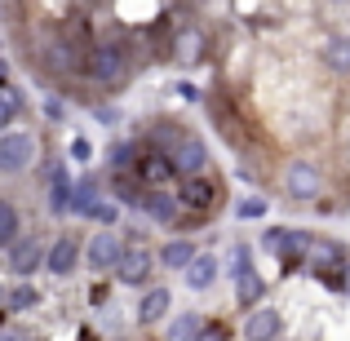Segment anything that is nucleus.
I'll return each instance as SVG.
<instances>
[{
    "label": "nucleus",
    "mask_w": 350,
    "mask_h": 341,
    "mask_svg": "<svg viewBox=\"0 0 350 341\" xmlns=\"http://www.w3.org/2000/svg\"><path fill=\"white\" fill-rule=\"evenodd\" d=\"M133 173L146 182V187H160V182H169L178 169H173V160H169L164 151H142V155H137V169H133Z\"/></svg>",
    "instance_id": "9b49d317"
},
{
    "label": "nucleus",
    "mask_w": 350,
    "mask_h": 341,
    "mask_svg": "<svg viewBox=\"0 0 350 341\" xmlns=\"http://www.w3.org/2000/svg\"><path fill=\"white\" fill-rule=\"evenodd\" d=\"M280 328H284L280 310L257 306V310H248V319H244V341H275V337H280Z\"/></svg>",
    "instance_id": "1a4fd4ad"
},
{
    "label": "nucleus",
    "mask_w": 350,
    "mask_h": 341,
    "mask_svg": "<svg viewBox=\"0 0 350 341\" xmlns=\"http://www.w3.org/2000/svg\"><path fill=\"white\" fill-rule=\"evenodd\" d=\"M5 262H9V271H14V275H36V271H40V262L49 266V257H44V248L36 244V235H27V239H18V244L5 253Z\"/></svg>",
    "instance_id": "6e6552de"
},
{
    "label": "nucleus",
    "mask_w": 350,
    "mask_h": 341,
    "mask_svg": "<svg viewBox=\"0 0 350 341\" xmlns=\"http://www.w3.org/2000/svg\"><path fill=\"white\" fill-rule=\"evenodd\" d=\"M200 341H226V333H222V328H213V333H204Z\"/></svg>",
    "instance_id": "c85d7f7f"
},
{
    "label": "nucleus",
    "mask_w": 350,
    "mask_h": 341,
    "mask_svg": "<svg viewBox=\"0 0 350 341\" xmlns=\"http://www.w3.org/2000/svg\"><path fill=\"white\" fill-rule=\"evenodd\" d=\"M94 217H98V222H103V230H111V222L120 217V208H116V204H107V200H103V204H98V213H94Z\"/></svg>",
    "instance_id": "bb28decb"
},
{
    "label": "nucleus",
    "mask_w": 350,
    "mask_h": 341,
    "mask_svg": "<svg viewBox=\"0 0 350 341\" xmlns=\"http://www.w3.org/2000/svg\"><path fill=\"white\" fill-rule=\"evenodd\" d=\"M235 213L244 217V222H248V217H266V200H262V195H244V200L235 204Z\"/></svg>",
    "instance_id": "393cba45"
},
{
    "label": "nucleus",
    "mask_w": 350,
    "mask_h": 341,
    "mask_svg": "<svg viewBox=\"0 0 350 341\" xmlns=\"http://www.w3.org/2000/svg\"><path fill=\"white\" fill-rule=\"evenodd\" d=\"M31 160H36V137L9 128V133L0 137V169H5V173H23Z\"/></svg>",
    "instance_id": "0eeeda50"
},
{
    "label": "nucleus",
    "mask_w": 350,
    "mask_h": 341,
    "mask_svg": "<svg viewBox=\"0 0 350 341\" xmlns=\"http://www.w3.org/2000/svg\"><path fill=\"white\" fill-rule=\"evenodd\" d=\"M324 62L346 76V71H350V36H328V40H324Z\"/></svg>",
    "instance_id": "aec40b11"
},
{
    "label": "nucleus",
    "mask_w": 350,
    "mask_h": 341,
    "mask_svg": "<svg viewBox=\"0 0 350 341\" xmlns=\"http://www.w3.org/2000/svg\"><path fill=\"white\" fill-rule=\"evenodd\" d=\"M262 244H266V248H275L284 266H293L301 253H310V248H315V239H310L306 230H284V226H275V230H266Z\"/></svg>",
    "instance_id": "423d86ee"
},
{
    "label": "nucleus",
    "mask_w": 350,
    "mask_h": 341,
    "mask_svg": "<svg viewBox=\"0 0 350 341\" xmlns=\"http://www.w3.org/2000/svg\"><path fill=\"white\" fill-rule=\"evenodd\" d=\"M213 279H217V257H213V253H200L196 266L187 271V284H191L196 292H204V288H213Z\"/></svg>",
    "instance_id": "6ab92c4d"
},
{
    "label": "nucleus",
    "mask_w": 350,
    "mask_h": 341,
    "mask_svg": "<svg viewBox=\"0 0 350 341\" xmlns=\"http://www.w3.org/2000/svg\"><path fill=\"white\" fill-rule=\"evenodd\" d=\"M36 306V288H27V284H18L14 292H9V310H27Z\"/></svg>",
    "instance_id": "a878e982"
},
{
    "label": "nucleus",
    "mask_w": 350,
    "mask_h": 341,
    "mask_svg": "<svg viewBox=\"0 0 350 341\" xmlns=\"http://www.w3.org/2000/svg\"><path fill=\"white\" fill-rule=\"evenodd\" d=\"M18 239H23V235H18V208L5 200V204H0V244H5V248H14Z\"/></svg>",
    "instance_id": "5701e85b"
},
{
    "label": "nucleus",
    "mask_w": 350,
    "mask_h": 341,
    "mask_svg": "<svg viewBox=\"0 0 350 341\" xmlns=\"http://www.w3.org/2000/svg\"><path fill=\"white\" fill-rule=\"evenodd\" d=\"M178 200H182V208H213L217 204V182L191 178V182H182V187H178Z\"/></svg>",
    "instance_id": "f8f14e48"
},
{
    "label": "nucleus",
    "mask_w": 350,
    "mask_h": 341,
    "mask_svg": "<svg viewBox=\"0 0 350 341\" xmlns=\"http://www.w3.org/2000/svg\"><path fill=\"white\" fill-rule=\"evenodd\" d=\"M85 71L98 80V85L116 89V85H124V80H129V58H124V49H120L116 40H103V44H94V49H89Z\"/></svg>",
    "instance_id": "f03ea898"
},
{
    "label": "nucleus",
    "mask_w": 350,
    "mask_h": 341,
    "mask_svg": "<svg viewBox=\"0 0 350 341\" xmlns=\"http://www.w3.org/2000/svg\"><path fill=\"white\" fill-rule=\"evenodd\" d=\"M98 204H103V200H98L94 182H80V187L71 191V208H76V213H98Z\"/></svg>",
    "instance_id": "b1692460"
},
{
    "label": "nucleus",
    "mask_w": 350,
    "mask_h": 341,
    "mask_svg": "<svg viewBox=\"0 0 350 341\" xmlns=\"http://www.w3.org/2000/svg\"><path fill=\"white\" fill-rule=\"evenodd\" d=\"M155 133H160V151H164V155L173 160V169H178L182 178H187V182H191V178H204L200 169L208 164V146L200 142V137L191 133V128H173V124H160Z\"/></svg>",
    "instance_id": "f257e3e1"
},
{
    "label": "nucleus",
    "mask_w": 350,
    "mask_h": 341,
    "mask_svg": "<svg viewBox=\"0 0 350 341\" xmlns=\"http://www.w3.org/2000/svg\"><path fill=\"white\" fill-rule=\"evenodd\" d=\"M146 275H151V253H146L142 244H133V248L124 253V262H120L116 279H120V284H129V288H142Z\"/></svg>",
    "instance_id": "9d476101"
},
{
    "label": "nucleus",
    "mask_w": 350,
    "mask_h": 341,
    "mask_svg": "<svg viewBox=\"0 0 350 341\" xmlns=\"http://www.w3.org/2000/svg\"><path fill=\"white\" fill-rule=\"evenodd\" d=\"M142 208L151 213V222H173L182 208V200L173 195V191H146L142 195Z\"/></svg>",
    "instance_id": "2eb2a0df"
},
{
    "label": "nucleus",
    "mask_w": 350,
    "mask_h": 341,
    "mask_svg": "<svg viewBox=\"0 0 350 341\" xmlns=\"http://www.w3.org/2000/svg\"><path fill=\"white\" fill-rule=\"evenodd\" d=\"M124 239L116 235V230H98L94 239H89V248H85V257H89V266L94 271H120V262H124Z\"/></svg>",
    "instance_id": "39448f33"
},
{
    "label": "nucleus",
    "mask_w": 350,
    "mask_h": 341,
    "mask_svg": "<svg viewBox=\"0 0 350 341\" xmlns=\"http://www.w3.org/2000/svg\"><path fill=\"white\" fill-rule=\"evenodd\" d=\"M169 288H146L142 292V301H137V319L142 324H160L164 315H169Z\"/></svg>",
    "instance_id": "f3484780"
},
{
    "label": "nucleus",
    "mask_w": 350,
    "mask_h": 341,
    "mask_svg": "<svg viewBox=\"0 0 350 341\" xmlns=\"http://www.w3.org/2000/svg\"><path fill=\"white\" fill-rule=\"evenodd\" d=\"M284 191H288L293 200H319L324 173H319L310 160H293V164H284Z\"/></svg>",
    "instance_id": "20e7f679"
},
{
    "label": "nucleus",
    "mask_w": 350,
    "mask_h": 341,
    "mask_svg": "<svg viewBox=\"0 0 350 341\" xmlns=\"http://www.w3.org/2000/svg\"><path fill=\"white\" fill-rule=\"evenodd\" d=\"M173 53H178L182 67H196L200 53H204V31H200V27H182V31H173Z\"/></svg>",
    "instance_id": "ddd939ff"
},
{
    "label": "nucleus",
    "mask_w": 350,
    "mask_h": 341,
    "mask_svg": "<svg viewBox=\"0 0 350 341\" xmlns=\"http://www.w3.org/2000/svg\"><path fill=\"white\" fill-rule=\"evenodd\" d=\"M80 239H71V235H62V239H53L49 244V271L53 275H71L76 271V262H80Z\"/></svg>",
    "instance_id": "4468645a"
},
{
    "label": "nucleus",
    "mask_w": 350,
    "mask_h": 341,
    "mask_svg": "<svg viewBox=\"0 0 350 341\" xmlns=\"http://www.w3.org/2000/svg\"><path fill=\"white\" fill-rule=\"evenodd\" d=\"M18 111H23V94H18V85H5L0 89V124H14L18 120Z\"/></svg>",
    "instance_id": "4be33fe9"
},
{
    "label": "nucleus",
    "mask_w": 350,
    "mask_h": 341,
    "mask_svg": "<svg viewBox=\"0 0 350 341\" xmlns=\"http://www.w3.org/2000/svg\"><path fill=\"white\" fill-rule=\"evenodd\" d=\"M0 341H23V333H18V328H5V333H0Z\"/></svg>",
    "instance_id": "cd10ccee"
},
{
    "label": "nucleus",
    "mask_w": 350,
    "mask_h": 341,
    "mask_svg": "<svg viewBox=\"0 0 350 341\" xmlns=\"http://www.w3.org/2000/svg\"><path fill=\"white\" fill-rule=\"evenodd\" d=\"M204 337V328H200V315H178L169 324V333H164V341H200Z\"/></svg>",
    "instance_id": "412c9836"
},
{
    "label": "nucleus",
    "mask_w": 350,
    "mask_h": 341,
    "mask_svg": "<svg viewBox=\"0 0 350 341\" xmlns=\"http://www.w3.org/2000/svg\"><path fill=\"white\" fill-rule=\"evenodd\" d=\"M310 266H315V275H319V279H328L333 288L350 275L346 248L337 244V239H315V248H310Z\"/></svg>",
    "instance_id": "7ed1b4c3"
},
{
    "label": "nucleus",
    "mask_w": 350,
    "mask_h": 341,
    "mask_svg": "<svg viewBox=\"0 0 350 341\" xmlns=\"http://www.w3.org/2000/svg\"><path fill=\"white\" fill-rule=\"evenodd\" d=\"M196 257L200 253H196V244H191V239H169V244L160 248V262L169 266V271H182V275L196 266Z\"/></svg>",
    "instance_id": "dca6fc26"
},
{
    "label": "nucleus",
    "mask_w": 350,
    "mask_h": 341,
    "mask_svg": "<svg viewBox=\"0 0 350 341\" xmlns=\"http://www.w3.org/2000/svg\"><path fill=\"white\" fill-rule=\"evenodd\" d=\"M235 297H239V306H257V301L266 297L262 275H257V271H239L235 275Z\"/></svg>",
    "instance_id": "a211bd4d"
},
{
    "label": "nucleus",
    "mask_w": 350,
    "mask_h": 341,
    "mask_svg": "<svg viewBox=\"0 0 350 341\" xmlns=\"http://www.w3.org/2000/svg\"><path fill=\"white\" fill-rule=\"evenodd\" d=\"M346 292H350V275H346Z\"/></svg>",
    "instance_id": "c756f323"
}]
</instances>
